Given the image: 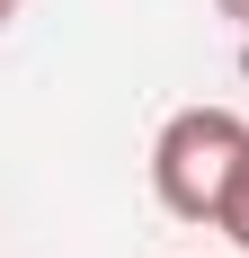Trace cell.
Segmentation results:
<instances>
[{"label":"cell","mask_w":249,"mask_h":258,"mask_svg":"<svg viewBox=\"0 0 249 258\" xmlns=\"http://www.w3.org/2000/svg\"><path fill=\"white\" fill-rule=\"evenodd\" d=\"M240 169H249V116H231V107H178L151 143V196L205 232L223 223Z\"/></svg>","instance_id":"1"},{"label":"cell","mask_w":249,"mask_h":258,"mask_svg":"<svg viewBox=\"0 0 249 258\" xmlns=\"http://www.w3.org/2000/svg\"><path fill=\"white\" fill-rule=\"evenodd\" d=\"M214 232H223L231 249L249 258V169H240V187H231V205H223V223H214Z\"/></svg>","instance_id":"2"},{"label":"cell","mask_w":249,"mask_h":258,"mask_svg":"<svg viewBox=\"0 0 249 258\" xmlns=\"http://www.w3.org/2000/svg\"><path fill=\"white\" fill-rule=\"evenodd\" d=\"M18 9H27V0H0V27H9V18H18Z\"/></svg>","instance_id":"4"},{"label":"cell","mask_w":249,"mask_h":258,"mask_svg":"<svg viewBox=\"0 0 249 258\" xmlns=\"http://www.w3.org/2000/svg\"><path fill=\"white\" fill-rule=\"evenodd\" d=\"M214 9H223V18H231V27H249V0H214Z\"/></svg>","instance_id":"3"}]
</instances>
